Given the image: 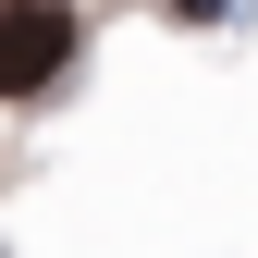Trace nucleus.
I'll list each match as a JSON object with an SVG mask.
<instances>
[{"label":"nucleus","mask_w":258,"mask_h":258,"mask_svg":"<svg viewBox=\"0 0 258 258\" xmlns=\"http://www.w3.org/2000/svg\"><path fill=\"white\" fill-rule=\"evenodd\" d=\"M74 49H86L74 0H0V99H49L74 74Z\"/></svg>","instance_id":"nucleus-1"},{"label":"nucleus","mask_w":258,"mask_h":258,"mask_svg":"<svg viewBox=\"0 0 258 258\" xmlns=\"http://www.w3.org/2000/svg\"><path fill=\"white\" fill-rule=\"evenodd\" d=\"M172 13H184V25H221V13H234V0H172Z\"/></svg>","instance_id":"nucleus-2"}]
</instances>
